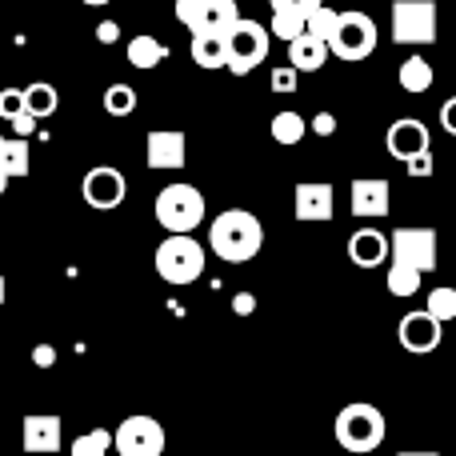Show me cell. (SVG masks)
Masks as SVG:
<instances>
[{
  "label": "cell",
  "mask_w": 456,
  "mask_h": 456,
  "mask_svg": "<svg viewBox=\"0 0 456 456\" xmlns=\"http://www.w3.org/2000/svg\"><path fill=\"white\" fill-rule=\"evenodd\" d=\"M208 248L224 260V265H248L260 248H265V224L244 208H224L208 224Z\"/></svg>",
  "instance_id": "1"
},
{
  "label": "cell",
  "mask_w": 456,
  "mask_h": 456,
  "mask_svg": "<svg viewBox=\"0 0 456 456\" xmlns=\"http://www.w3.org/2000/svg\"><path fill=\"white\" fill-rule=\"evenodd\" d=\"M332 433H337V444L353 456H364V452H377L388 436V425H385V412L369 401H353L337 412L332 420Z\"/></svg>",
  "instance_id": "2"
},
{
  "label": "cell",
  "mask_w": 456,
  "mask_h": 456,
  "mask_svg": "<svg viewBox=\"0 0 456 456\" xmlns=\"http://www.w3.org/2000/svg\"><path fill=\"white\" fill-rule=\"evenodd\" d=\"M152 265H157L165 284H176V289L197 284L200 273H205V244L192 240V232H168V240L157 244Z\"/></svg>",
  "instance_id": "3"
},
{
  "label": "cell",
  "mask_w": 456,
  "mask_h": 456,
  "mask_svg": "<svg viewBox=\"0 0 456 456\" xmlns=\"http://www.w3.org/2000/svg\"><path fill=\"white\" fill-rule=\"evenodd\" d=\"M268 40H273V32H268L260 20L236 16V24L224 32V69L236 72V77H248L256 64H265Z\"/></svg>",
  "instance_id": "4"
},
{
  "label": "cell",
  "mask_w": 456,
  "mask_h": 456,
  "mask_svg": "<svg viewBox=\"0 0 456 456\" xmlns=\"http://www.w3.org/2000/svg\"><path fill=\"white\" fill-rule=\"evenodd\" d=\"M152 213H157V224L165 232H192V228L205 224V197H200V189L176 181L157 192Z\"/></svg>",
  "instance_id": "5"
},
{
  "label": "cell",
  "mask_w": 456,
  "mask_h": 456,
  "mask_svg": "<svg viewBox=\"0 0 456 456\" xmlns=\"http://www.w3.org/2000/svg\"><path fill=\"white\" fill-rule=\"evenodd\" d=\"M377 20H372L369 12H337V28H332L329 37V56H337V61H369L372 53H377Z\"/></svg>",
  "instance_id": "6"
},
{
  "label": "cell",
  "mask_w": 456,
  "mask_h": 456,
  "mask_svg": "<svg viewBox=\"0 0 456 456\" xmlns=\"http://www.w3.org/2000/svg\"><path fill=\"white\" fill-rule=\"evenodd\" d=\"M393 40L396 45H436V4L433 0H396L393 4Z\"/></svg>",
  "instance_id": "7"
},
{
  "label": "cell",
  "mask_w": 456,
  "mask_h": 456,
  "mask_svg": "<svg viewBox=\"0 0 456 456\" xmlns=\"http://www.w3.org/2000/svg\"><path fill=\"white\" fill-rule=\"evenodd\" d=\"M165 425H160L157 417H125L117 425V433H112V449L120 456H165Z\"/></svg>",
  "instance_id": "8"
},
{
  "label": "cell",
  "mask_w": 456,
  "mask_h": 456,
  "mask_svg": "<svg viewBox=\"0 0 456 456\" xmlns=\"http://www.w3.org/2000/svg\"><path fill=\"white\" fill-rule=\"evenodd\" d=\"M236 16V0H176V20L189 32H228Z\"/></svg>",
  "instance_id": "9"
},
{
  "label": "cell",
  "mask_w": 456,
  "mask_h": 456,
  "mask_svg": "<svg viewBox=\"0 0 456 456\" xmlns=\"http://www.w3.org/2000/svg\"><path fill=\"white\" fill-rule=\"evenodd\" d=\"M388 256L401 260V265H412L420 268V273H433L436 268V232L433 228H396L393 236H388Z\"/></svg>",
  "instance_id": "10"
},
{
  "label": "cell",
  "mask_w": 456,
  "mask_h": 456,
  "mask_svg": "<svg viewBox=\"0 0 456 456\" xmlns=\"http://www.w3.org/2000/svg\"><path fill=\"white\" fill-rule=\"evenodd\" d=\"M80 197L88 200V208H96V213H112V208L125 205L128 197V181L120 168L112 165H96L85 173V181H80Z\"/></svg>",
  "instance_id": "11"
},
{
  "label": "cell",
  "mask_w": 456,
  "mask_h": 456,
  "mask_svg": "<svg viewBox=\"0 0 456 456\" xmlns=\"http://www.w3.org/2000/svg\"><path fill=\"white\" fill-rule=\"evenodd\" d=\"M396 340H401L404 353L412 356H425V353H436L444 340V324L436 321L433 313L417 308V313H404L401 324H396Z\"/></svg>",
  "instance_id": "12"
},
{
  "label": "cell",
  "mask_w": 456,
  "mask_h": 456,
  "mask_svg": "<svg viewBox=\"0 0 456 456\" xmlns=\"http://www.w3.org/2000/svg\"><path fill=\"white\" fill-rule=\"evenodd\" d=\"M144 160L152 173H181L189 160V141L181 128H152L144 141Z\"/></svg>",
  "instance_id": "13"
},
{
  "label": "cell",
  "mask_w": 456,
  "mask_h": 456,
  "mask_svg": "<svg viewBox=\"0 0 456 456\" xmlns=\"http://www.w3.org/2000/svg\"><path fill=\"white\" fill-rule=\"evenodd\" d=\"M348 208H353V216H361V221H380V216H388V208H393V189H388V181H380V176H356L353 189H348Z\"/></svg>",
  "instance_id": "14"
},
{
  "label": "cell",
  "mask_w": 456,
  "mask_h": 456,
  "mask_svg": "<svg viewBox=\"0 0 456 456\" xmlns=\"http://www.w3.org/2000/svg\"><path fill=\"white\" fill-rule=\"evenodd\" d=\"M337 213V197H332V184L324 181H305L292 192V216L300 224H324Z\"/></svg>",
  "instance_id": "15"
},
{
  "label": "cell",
  "mask_w": 456,
  "mask_h": 456,
  "mask_svg": "<svg viewBox=\"0 0 456 456\" xmlns=\"http://www.w3.org/2000/svg\"><path fill=\"white\" fill-rule=\"evenodd\" d=\"M20 444H24V452H32V456H53V452H61V444H64V425H61V417H56V412H32V417H24V425H20Z\"/></svg>",
  "instance_id": "16"
},
{
  "label": "cell",
  "mask_w": 456,
  "mask_h": 456,
  "mask_svg": "<svg viewBox=\"0 0 456 456\" xmlns=\"http://www.w3.org/2000/svg\"><path fill=\"white\" fill-rule=\"evenodd\" d=\"M385 149H388V157L401 160V165H404L409 157H417V152L433 149L425 120H417V117H401V120H393V125H388V133H385Z\"/></svg>",
  "instance_id": "17"
},
{
  "label": "cell",
  "mask_w": 456,
  "mask_h": 456,
  "mask_svg": "<svg viewBox=\"0 0 456 456\" xmlns=\"http://www.w3.org/2000/svg\"><path fill=\"white\" fill-rule=\"evenodd\" d=\"M348 256H353L356 268H377L388 260V236L377 232V228H356L348 236Z\"/></svg>",
  "instance_id": "18"
},
{
  "label": "cell",
  "mask_w": 456,
  "mask_h": 456,
  "mask_svg": "<svg viewBox=\"0 0 456 456\" xmlns=\"http://www.w3.org/2000/svg\"><path fill=\"white\" fill-rule=\"evenodd\" d=\"M324 61H329V45L313 32H300V37L289 40V64L297 72H321Z\"/></svg>",
  "instance_id": "19"
},
{
  "label": "cell",
  "mask_w": 456,
  "mask_h": 456,
  "mask_svg": "<svg viewBox=\"0 0 456 456\" xmlns=\"http://www.w3.org/2000/svg\"><path fill=\"white\" fill-rule=\"evenodd\" d=\"M189 53L197 69H208V72L224 69V32H192Z\"/></svg>",
  "instance_id": "20"
},
{
  "label": "cell",
  "mask_w": 456,
  "mask_h": 456,
  "mask_svg": "<svg viewBox=\"0 0 456 456\" xmlns=\"http://www.w3.org/2000/svg\"><path fill=\"white\" fill-rule=\"evenodd\" d=\"M165 61H168V45H165V40L149 37V32H141V37L128 40V64H133V69L149 72V69H157V64H165Z\"/></svg>",
  "instance_id": "21"
},
{
  "label": "cell",
  "mask_w": 456,
  "mask_h": 456,
  "mask_svg": "<svg viewBox=\"0 0 456 456\" xmlns=\"http://www.w3.org/2000/svg\"><path fill=\"white\" fill-rule=\"evenodd\" d=\"M32 165V152H28V136H0V173L12 181V176H24Z\"/></svg>",
  "instance_id": "22"
},
{
  "label": "cell",
  "mask_w": 456,
  "mask_h": 456,
  "mask_svg": "<svg viewBox=\"0 0 456 456\" xmlns=\"http://www.w3.org/2000/svg\"><path fill=\"white\" fill-rule=\"evenodd\" d=\"M420 284H425V273H420V268H412V265H401V260H393V268H388V276H385L388 297L409 300V297H417V292H420Z\"/></svg>",
  "instance_id": "23"
},
{
  "label": "cell",
  "mask_w": 456,
  "mask_h": 456,
  "mask_svg": "<svg viewBox=\"0 0 456 456\" xmlns=\"http://www.w3.org/2000/svg\"><path fill=\"white\" fill-rule=\"evenodd\" d=\"M24 93V112H32L37 120H45V117H53L56 112V104H61V93H56L48 80H32L28 88H20Z\"/></svg>",
  "instance_id": "24"
},
{
  "label": "cell",
  "mask_w": 456,
  "mask_h": 456,
  "mask_svg": "<svg viewBox=\"0 0 456 456\" xmlns=\"http://www.w3.org/2000/svg\"><path fill=\"white\" fill-rule=\"evenodd\" d=\"M401 88L412 96L428 93V88H433V64H428L425 56H409V61L401 64Z\"/></svg>",
  "instance_id": "25"
},
{
  "label": "cell",
  "mask_w": 456,
  "mask_h": 456,
  "mask_svg": "<svg viewBox=\"0 0 456 456\" xmlns=\"http://www.w3.org/2000/svg\"><path fill=\"white\" fill-rule=\"evenodd\" d=\"M109 449H112L109 428H88V433H80L77 441H72L69 456H109Z\"/></svg>",
  "instance_id": "26"
},
{
  "label": "cell",
  "mask_w": 456,
  "mask_h": 456,
  "mask_svg": "<svg viewBox=\"0 0 456 456\" xmlns=\"http://www.w3.org/2000/svg\"><path fill=\"white\" fill-rule=\"evenodd\" d=\"M104 112H109V117H133L136 112V88L133 85H109L104 88Z\"/></svg>",
  "instance_id": "27"
},
{
  "label": "cell",
  "mask_w": 456,
  "mask_h": 456,
  "mask_svg": "<svg viewBox=\"0 0 456 456\" xmlns=\"http://www.w3.org/2000/svg\"><path fill=\"white\" fill-rule=\"evenodd\" d=\"M273 141L276 144H300L305 141V117H300V112H276L273 117Z\"/></svg>",
  "instance_id": "28"
},
{
  "label": "cell",
  "mask_w": 456,
  "mask_h": 456,
  "mask_svg": "<svg viewBox=\"0 0 456 456\" xmlns=\"http://www.w3.org/2000/svg\"><path fill=\"white\" fill-rule=\"evenodd\" d=\"M425 313H433L441 324L456 321V289L452 284H441V289H433L425 297Z\"/></svg>",
  "instance_id": "29"
},
{
  "label": "cell",
  "mask_w": 456,
  "mask_h": 456,
  "mask_svg": "<svg viewBox=\"0 0 456 456\" xmlns=\"http://www.w3.org/2000/svg\"><path fill=\"white\" fill-rule=\"evenodd\" d=\"M332 28H337V12H332L329 4H316L313 12H308V20H305V32H313V37H321L324 45H329Z\"/></svg>",
  "instance_id": "30"
},
{
  "label": "cell",
  "mask_w": 456,
  "mask_h": 456,
  "mask_svg": "<svg viewBox=\"0 0 456 456\" xmlns=\"http://www.w3.org/2000/svg\"><path fill=\"white\" fill-rule=\"evenodd\" d=\"M273 32L276 40H284V45H289L292 37H300V32H305V16L300 12H273Z\"/></svg>",
  "instance_id": "31"
},
{
  "label": "cell",
  "mask_w": 456,
  "mask_h": 456,
  "mask_svg": "<svg viewBox=\"0 0 456 456\" xmlns=\"http://www.w3.org/2000/svg\"><path fill=\"white\" fill-rule=\"evenodd\" d=\"M16 112H24V93L20 88H4L0 93V120H12Z\"/></svg>",
  "instance_id": "32"
},
{
  "label": "cell",
  "mask_w": 456,
  "mask_h": 456,
  "mask_svg": "<svg viewBox=\"0 0 456 456\" xmlns=\"http://www.w3.org/2000/svg\"><path fill=\"white\" fill-rule=\"evenodd\" d=\"M297 80H300V72L292 69V64H284V69H276L273 72V93H297Z\"/></svg>",
  "instance_id": "33"
},
{
  "label": "cell",
  "mask_w": 456,
  "mask_h": 456,
  "mask_svg": "<svg viewBox=\"0 0 456 456\" xmlns=\"http://www.w3.org/2000/svg\"><path fill=\"white\" fill-rule=\"evenodd\" d=\"M268 4H273V12H300L308 20V12L316 4H324V0H268Z\"/></svg>",
  "instance_id": "34"
},
{
  "label": "cell",
  "mask_w": 456,
  "mask_h": 456,
  "mask_svg": "<svg viewBox=\"0 0 456 456\" xmlns=\"http://www.w3.org/2000/svg\"><path fill=\"white\" fill-rule=\"evenodd\" d=\"M404 168H409L412 176H428V173H433V149H425V152H417V157H409V160H404Z\"/></svg>",
  "instance_id": "35"
},
{
  "label": "cell",
  "mask_w": 456,
  "mask_h": 456,
  "mask_svg": "<svg viewBox=\"0 0 456 456\" xmlns=\"http://www.w3.org/2000/svg\"><path fill=\"white\" fill-rule=\"evenodd\" d=\"M8 125L16 128V136H32V133H37V117H32V112H16Z\"/></svg>",
  "instance_id": "36"
},
{
  "label": "cell",
  "mask_w": 456,
  "mask_h": 456,
  "mask_svg": "<svg viewBox=\"0 0 456 456\" xmlns=\"http://www.w3.org/2000/svg\"><path fill=\"white\" fill-rule=\"evenodd\" d=\"M96 40H101V45H117V40H120V24L117 20H101V24H96Z\"/></svg>",
  "instance_id": "37"
},
{
  "label": "cell",
  "mask_w": 456,
  "mask_h": 456,
  "mask_svg": "<svg viewBox=\"0 0 456 456\" xmlns=\"http://www.w3.org/2000/svg\"><path fill=\"white\" fill-rule=\"evenodd\" d=\"M313 133L316 136H332V133H337V117H332V112H316V117H313Z\"/></svg>",
  "instance_id": "38"
},
{
  "label": "cell",
  "mask_w": 456,
  "mask_h": 456,
  "mask_svg": "<svg viewBox=\"0 0 456 456\" xmlns=\"http://www.w3.org/2000/svg\"><path fill=\"white\" fill-rule=\"evenodd\" d=\"M441 128L449 136H456V96H449V101L441 104Z\"/></svg>",
  "instance_id": "39"
},
{
  "label": "cell",
  "mask_w": 456,
  "mask_h": 456,
  "mask_svg": "<svg viewBox=\"0 0 456 456\" xmlns=\"http://www.w3.org/2000/svg\"><path fill=\"white\" fill-rule=\"evenodd\" d=\"M32 361H37L40 369H53V364H56V348L53 345H37V348H32Z\"/></svg>",
  "instance_id": "40"
},
{
  "label": "cell",
  "mask_w": 456,
  "mask_h": 456,
  "mask_svg": "<svg viewBox=\"0 0 456 456\" xmlns=\"http://www.w3.org/2000/svg\"><path fill=\"white\" fill-rule=\"evenodd\" d=\"M252 308H256V297H252V292H240V297L232 300V313H236V316H248Z\"/></svg>",
  "instance_id": "41"
},
{
  "label": "cell",
  "mask_w": 456,
  "mask_h": 456,
  "mask_svg": "<svg viewBox=\"0 0 456 456\" xmlns=\"http://www.w3.org/2000/svg\"><path fill=\"white\" fill-rule=\"evenodd\" d=\"M396 456H441V452H425V449H409V452H396Z\"/></svg>",
  "instance_id": "42"
},
{
  "label": "cell",
  "mask_w": 456,
  "mask_h": 456,
  "mask_svg": "<svg viewBox=\"0 0 456 456\" xmlns=\"http://www.w3.org/2000/svg\"><path fill=\"white\" fill-rule=\"evenodd\" d=\"M4 292H8V284H4V276H0V305H4Z\"/></svg>",
  "instance_id": "43"
},
{
  "label": "cell",
  "mask_w": 456,
  "mask_h": 456,
  "mask_svg": "<svg viewBox=\"0 0 456 456\" xmlns=\"http://www.w3.org/2000/svg\"><path fill=\"white\" fill-rule=\"evenodd\" d=\"M4 189H8V176H4V173H0V197H4Z\"/></svg>",
  "instance_id": "44"
},
{
  "label": "cell",
  "mask_w": 456,
  "mask_h": 456,
  "mask_svg": "<svg viewBox=\"0 0 456 456\" xmlns=\"http://www.w3.org/2000/svg\"><path fill=\"white\" fill-rule=\"evenodd\" d=\"M85 4H93V8H101V4H109V0H85Z\"/></svg>",
  "instance_id": "45"
}]
</instances>
